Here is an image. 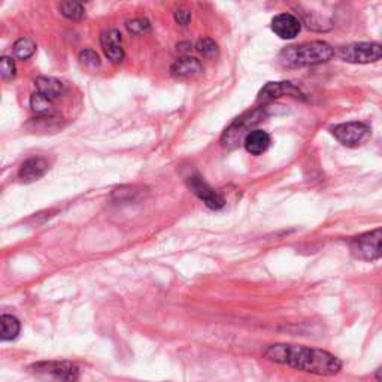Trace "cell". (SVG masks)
I'll return each instance as SVG.
<instances>
[{"label":"cell","instance_id":"6da1fadb","mask_svg":"<svg viewBox=\"0 0 382 382\" xmlns=\"http://www.w3.org/2000/svg\"><path fill=\"white\" fill-rule=\"evenodd\" d=\"M263 357L272 363L284 364V366L319 377H335L342 369V361L336 355L303 345L275 344L267 346Z\"/></svg>","mask_w":382,"mask_h":382},{"label":"cell","instance_id":"7a4b0ae2","mask_svg":"<svg viewBox=\"0 0 382 382\" xmlns=\"http://www.w3.org/2000/svg\"><path fill=\"white\" fill-rule=\"evenodd\" d=\"M335 56V48L323 41H312L300 45L286 47L280 53V62L285 67L315 66L328 62Z\"/></svg>","mask_w":382,"mask_h":382},{"label":"cell","instance_id":"3957f363","mask_svg":"<svg viewBox=\"0 0 382 382\" xmlns=\"http://www.w3.org/2000/svg\"><path fill=\"white\" fill-rule=\"evenodd\" d=\"M265 117H266L265 109L256 108L253 111L245 112L244 115H240L239 118L234 120L221 137V144L224 148H234V146H238L240 142L244 144L245 137L253 132V130H256L254 127Z\"/></svg>","mask_w":382,"mask_h":382},{"label":"cell","instance_id":"277c9868","mask_svg":"<svg viewBox=\"0 0 382 382\" xmlns=\"http://www.w3.org/2000/svg\"><path fill=\"white\" fill-rule=\"evenodd\" d=\"M351 254L363 262L382 258V227L361 233L350 242Z\"/></svg>","mask_w":382,"mask_h":382},{"label":"cell","instance_id":"5b68a950","mask_svg":"<svg viewBox=\"0 0 382 382\" xmlns=\"http://www.w3.org/2000/svg\"><path fill=\"white\" fill-rule=\"evenodd\" d=\"M30 370L34 375L54 382H76L80 379V369L71 361H42L30 366Z\"/></svg>","mask_w":382,"mask_h":382},{"label":"cell","instance_id":"8992f818","mask_svg":"<svg viewBox=\"0 0 382 382\" xmlns=\"http://www.w3.org/2000/svg\"><path fill=\"white\" fill-rule=\"evenodd\" d=\"M341 60L354 65L375 63L382 58V43L377 42H355L339 51Z\"/></svg>","mask_w":382,"mask_h":382},{"label":"cell","instance_id":"52a82bcc","mask_svg":"<svg viewBox=\"0 0 382 382\" xmlns=\"http://www.w3.org/2000/svg\"><path fill=\"white\" fill-rule=\"evenodd\" d=\"M370 135V127L361 121H351L333 128V136L345 146H355L366 141Z\"/></svg>","mask_w":382,"mask_h":382},{"label":"cell","instance_id":"ba28073f","mask_svg":"<svg viewBox=\"0 0 382 382\" xmlns=\"http://www.w3.org/2000/svg\"><path fill=\"white\" fill-rule=\"evenodd\" d=\"M188 182V187L190 190L193 191V193L201 199V201L207 206L211 207V210L218 211L221 207H224L225 201L224 197L218 193V191H215L210 184H207L206 181H203L202 177L194 175V177H190L187 179Z\"/></svg>","mask_w":382,"mask_h":382},{"label":"cell","instance_id":"9c48e42d","mask_svg":"<svg viewBox=\"0 0 382 382\" xmlns=\"http://www.w3.org/2000/svg\"><path fill=\"white\" fill-rule=\"evenodd\" d=\"M282 95H294V98H302L303 93L297 85L293 82H269L266 84L262 90H260L257 95V102L260 103H267L275 99H280Z\"/></svg>","mask_w":382,"mask_h":382},{"label":"cell","instance_id":"30bf717a","mask_svg":"<svg viewBox=\"0 0 382 382\" xmlns=\"http://www.w3.org/2000/svg\"><path fill=\"white\" fill-rule=\"evenodd\" d=\"M272 32L281 39H294L302 30V23L293 14H280L272 20Z\"/></svg>","mask_w":382,"mask_h":382},{"label":"cell","instance_id":"8fae6325","mask_svg":"<svg viewBox=\"0 0 382 382\" xmlns=\"http://www.w3.org/2000/svg\"><path fill=\"white\" fill-rule=\"evenodd\" d=\"M121 33L115 29L103 32L100 34V45L103 53L112 63H121L124 60V49L121 45Z\"/></svg>","mask_w":382,"mask_h":382},{"label":"cell","instance_id":"7c38bea8","mask_svg":"<svg viewBox=\"0 0 382 382\" xmlns=\"http://www.w3.org/2000/svg\"><path fill=\"white\" fill-rule=\"evenodd\" d=\"M49 170V163L43 157H32L25 160L19 172V177L24 182H33L41 179Z\"/></svg>","mask_w":382,"mask_h":382},{"label":"cell","instance_id":"4fadbf2b","mask_svg":"<svg viewBox=\"0 0 382 382\" xmlns=\"http://www.w3.org/2000/svg\"><path fill=\"white\" fill-rule=\"evenodd\" d=\"M202 63L199 62L197 58L190 57V56H182L179 58H177L173 65L170 66V74L172 76L175 78H193L202 74Z\"/></svg>","mask_w":382,"mask_h":382},{"label":"cell","instance_id":"5bb4252c","mask_svg":"<svg viewBox=\"0 0 382 382\" xmlns=\"http://www.w3.org/2000/svg\"><path fill=\"white\" fill-rule=\"evenodd\" d=\"M34 85H36L38 93L43 94L45 98H48L51 100L62 98L66 91L65 84L51 76H38L36 80H34Z\"/></svg>","mask_w":382,"mask_h":382},{"label":"cell","instance_id":"9a60e30c","mask_svg":"<svg viewBox=\"0 0 382 382\" xmlns=\"http://www.w3.org/2000/svg\"><path fill=\"white\" fill-rule=\"evenodd\" d=\"M245 150L253 154V155H260L267 151L269 146H271V136L265 130L256 128L251 132L244 141Z\"/></svg>","mask_w":382,"mask_h":382},{"label":"cell","instance_id":"2e32d148","mask_svg":"<svg viewBox=\"0 0 382 382\" xmlns=\"http://www.w3.org/2000/svg\"><path fill=\"white\" fill-rule=\"evenodd\" d=\"M20 330H21L20 321L15 317L6 315V314L0 317V339L3 342L15 339V337L20 335Z\"/></svg>","mask_w":382,"mask_h":382},{"label":"cell","instance_id":"e0dca14e","mask_svg":"<svg viewBox=\"0 0 382 382\" xmlns=\"http://www.w3.org/2000/svg\"><path fill=\"white\" fill-rule=\"evenodd\" d=\"M30 108L41 117H53L54 115V100H51L41 93H34L30 98Z\"/></svg>","mask_w":382,"mask_h":382},{"label":"cell","instance_id":"ac0fdd59","mask_svg":"<svg viewBox=\"0 0 382 382\" xmlns=\"http://www.w3.org/2000/svg\"><path fill=\"white\" fill-rule=\"evenodd\" d=\"M36 53V42L30 38H21L14 43V56L19 60H27Z\"/></svg>","mask_w":382,"mask_h":382},{"label":"cell","instance_id":"d6986e66","mask_svg":"<svg viewBox=\"0 0 382 382\" xmlns=\"http://www.w3.org/2000/svg\"><path fill=\"white\" fill-rule=\"evenodd\" d=\"M60 11H62V14L66 16V19L74 20V21L81 20L82 16L85 15L84 6L80 2H63V3H60Z\"/></svg>","mask_w":382,"mask_h":382},{"label":"cell","instance_id":"ffe728a7","mask_svg":"<svg viewBox=\"0 0 382 382\" xmlns=\"http://www.w3.org/2000/svg\"><path fill=\"white\" fill-rule=\"evenodd\" d=\"M78 58H80V63L89 71H95V69L100 67V58L93 49H82Z\"/></svg>","mask_w":382,"mask_h":382},{"label":"cell","instance_id":"44dd1931","mask_svg":"<svg viewBox=\"0 0 382 382\" xmlns=\"http://www.w3.org/2000/svg\"><path fill=\"white\" fill-rule=\"evenodd\" d=\"M196 49L205 57H215L218 54V47H216V43L210 38L199 39V42L196 43Z\"/></svg>","mask_w":382,"mask_h":382},{"label":"cell","instance_id":"7402d4cb","mask_svg":"<svg viewBox=\"0 0 382 382\" xmlns=\"http://www.w3.org/2000/svg\"><path fill=\"white\" fill-rule=\"evenodd\" d=\"M0 74H2L3 80H12L16 75V66L11 57L3 56L0 58Z\"/></svg>","mask_w":382,"mask_h":382},{"label":"cell","instance_id":"603a6c76","mask_svg":"<svg viewBox=\"0 0 382 382\" xmlns=\"http://www.w3.org/2000/svg\"><path fill=\"white\" fill-rule=\"evenodd\" d=\"M126 27L132 34H142L145 32H150L151 24L148 20H145V19H136L132 21H127Z\"/></svg>","mask_w":382,"mask_h":382},{"label":"cell","instance_id":"cb8c5ba5","mask_svg":"<svg viewBox=\"0 0 382 382\" xmlns=\"http://www.w3.org/2000/svg\"><path fill=\"white\" fill-rule=\"evenodd\" d=\"M175 20L181 25H187L191 21V12L187 10H178L175 12Z\"/></svg>","mask_w":382,"mask_h":382},{"label":"cell","instance_id":"d4e9b609","mask_svg":"<svg viewBox=\"0 0 382 382\" xmlns=\"http://www.w3.org/2000/svg\"><path fill=\"white\" fill-rule=\"evenodd\" d=\"M375 377H377V379H378L379 382H382V368H379V369L377 370V373H375Z\"/></svg>","mask_w":382,"mask_h":382}]
</instances>
